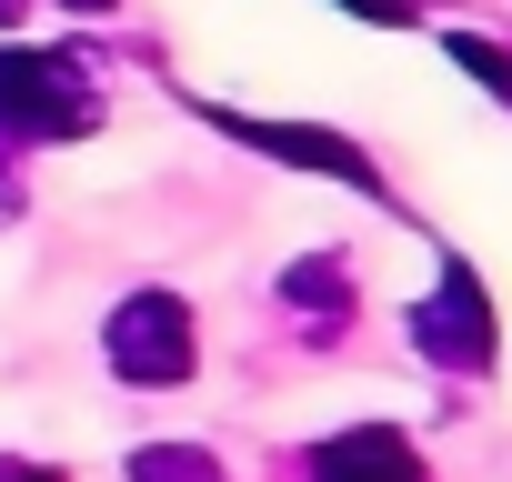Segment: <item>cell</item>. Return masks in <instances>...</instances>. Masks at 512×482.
I'll use <instances>...</instances> for the list:
<instances>
[{
    "label": "cell",
    "instance_id": "1",
    "mask_svg": "<svg viewBox=\"0 0 512 482\" xmlns=\"http://www.w3.org/2000/svg\"><path fill=\"white\" fill-rule=\"evenodd\" d=\"M101 81L91 61L71 51H41V41H0V141L11 151H51V141H91L101 131Z\"/></svg>",
    "mask_w": 512,
    "mask_h": 482
},
{
    "label": "cell",
    "instance_id": "2",
    "mask_svg": "<svg viewBox=\"0 0 512 482\" xmlns=\"http://www.w3.org/2000/svg\"><path fill=\"white\" fill-rule=\"evenodd\" d=\"M101 362H111V382H131V392H181V382L201 372V322H191V302H181V292H121V302L101 312Z\"/></svg>",
    "mask_w": 512,
    "mask_h": 482
},
{
    "label": "cell",
    "instance_id": "3",
    "mask_svg": "<svg viewBox=\"0 0 512 482\" xmlns=\"http://www.w3.org/2000/svg\"><path fill=\"white\" fill-rule=\"evenodd\" d=\"M402 332H412V352H422L432 372H492V352H502L492 292H482V272H472L462 252H442V282L402 312Z\"/></svg>",
    "mask_w": 512,
    "mask_h": 482
},
{
    "label": "cell",
    "instance_id": "4",
    "mask_svg": "<svg viewBox=\"0 0 512 482\" xmlns=\"http://www.w3.org/2000/svg\"><path fill=\"white\" fill-rule=\"evenodd\" d=\"M201 121H211V131H231L241 151H262V161H292V171H312V181H342V191L382 201L372 151H362V141H342V131H312V121H251V111H201Z\"/></svg>",
    "mask_w": 512,
    "mask_h": 482
},
{
    "label": "cell",
    "instance_id": "5",
    "mask_svg": "<svg viewBox=\"0 0 512 482\" xmlns=\"http://www.w3.org/2000/svg\"><path fill=\"white\" fill-rule=\"evenodd\" d=\"M302 482H432V472H422L402 422H352V432L302 452Z\"/></svg>",
    "mask_w": 512,
    "mask_h": 482
},
{
    "label": "cell",
    "instance_id": "6",
    "mask_svg": "<svg viewBox=\"0 0 512 482\" xmlns=\"http://www.w3.org/2000/svg\"><path fill=\"white\" fill-rule=\"evenodd\" d=\"M282 302H292V312H312V322H322V342H332V332L352 322V262H342V252L292 262V272H282Z\"/></svg>",
    "mask_w": 512,
    "mask_h": 482
},
{
    "label": "cell",
    "instance_id": "7",
    "mask_svg": "<svg viewBox=\"0 0 512 482\" xmlns=\"http://www.w3.org/2000/svg\"><path fill=\"white\" fill-rule=\"evenodd\" d=\"M121 472H131V482H221V462H211L201 442H141Z\"/></svg>",
    "mask_w": 512,
    "mask_h": 482
},
{
    "label": "cell",
    "instance_id": "8",
    "mask_svg": "<svg viewBox=\"0 0 512 482\" xmlns=\"http://www.w3.org/2000/svg\"><path fill=\"white\" fill-rule=\"evenodd\" d=\"M442 51H452V61H462V71L512 111V51H502V41H482V31H442Z\"/></svg>",
    "mask_w": 512,
    "mask_h": 482
},
{
    "label": "cell",
    "instance_id": "9",
    "mask_svg": "<svg viewBox=\"0 0 512 482\" xmlns=\"http://www.w3.org/2000/svg\"><path fill=\"white\" fill-rule=\"evenodd\" d=\"M21 211H31V171H21L11 141H0V231H21Z\"/></svg>",
    "mask_w": 512,
    "mask_h": 482
},
{
    "label": "cell",
    "instance_id": "10",
    "mask_svg": "<svg viewBox=\"0 0 512 482\" xmlns=\"http://www.w3.org/2000/svg\"><path fill=\"white\" fill-rule=\"evenodd\" d=\"M332 11H352V21H372V31H412L422 0H332Z\"/></svg>",
    "mask_w": 512,
    "mask_h": 482
},
{
    "label": "cell",
    "instance_id": "11",
    "mask_svg": "<svg viewBox=\"0 0 512 482\" xmlns=\"http://www.w3.org/2000/svg\"><path fill=\"white\" fill-rule=\"evenodd\" d=\"M0 482H71L61 462H21V452H0Z\"/></svg>",
    "mask_w": 512,
    "mask_h": 482
},
{
    "label": "cell",
    "instance_id": "12",
    "mask_svg": "<svg viewBox=\"0 0 512 482\" xmlns=\"http://www.w3.org/2000/svg\"><path fill=\"white\" fill-rule=\"evenodd\" d=\"M61 11H71V21H111V11H121V0H61Z\"/></svg>",
    "mask_w": 512,
    "mask_h": 482
},
{
    "label": "cell",
    "instance_id": "13",
    "mask_svg": "<svg viewBox=\"0 0 512 482\" xmlns=\"http://www.w3.org/2000/svg\"><path fill=\"white\" fill-rule=\"evenodd\" d=\"M31 21V0H0V31H21Z\"/></svg>",
    "mask_w": 512,
    "mask_h": 482
}]
</instances>
